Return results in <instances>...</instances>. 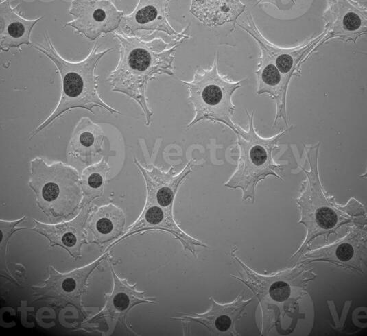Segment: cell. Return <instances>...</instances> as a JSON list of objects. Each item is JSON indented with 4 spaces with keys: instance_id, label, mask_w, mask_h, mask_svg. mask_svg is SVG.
I'll return each mask as SVG.
<instances>
[{
    "instance_id": "cell-4",
    "label": "cell",
    "mask_w": 367,
    "mask_h": 336,
    "mask_svg": "<svg viewBox=\"0 0 367 336\" xmlns=\"http://www.w3.org/2000/svg\"><path fill=\"white\" fill-rule=\"evenodd\" d=\"M29 185L40 208L55 217L72 213L82 198L78 171L60 161L47 164L40 157L33 158Z\"/></svg>"
},
{
    "instance_id": "cell-1",
    "label": "cell",
    "mask_w": 367,
    "mask_h": 336,
    "mask_svg": "<svg viewBox=\"0 0 367 336\" xmlns=\"http://www.w3.org/2000/svg\"><path fill=\"white\" fill-rule=\"evenodd\" d=\"M113 38L119 43V59L107 80L113 91L123 93L137 103L143 112L145 125H149L153 112L147 99L148 82L158 75H174L176 49L190 36L180 37L173 45L161 38L145 40L115 31Z\"/></svg>"
},
{
    "instance_id": "cell-26",
    "label": "cell",
    "mask_w": 367,
    "mask_h": 336,
    "mask_svg": "<svg viewBox=\"0 0 367 336\" xmlns=\"http://www.w3.org/2000/svg\"><path fill=\"white\" fill-rule=\"evenodd\" d=\"M265 0H258L257 4L264 3ZM291 1L294 4L295 0H291Z\"/></svg>"
},
{
    "instance_id": "cell-12",
    "label": "cell",
    "mask_w": 367,
    "mask_h": 336,
    "mask_svg": "<svg viewBox=\"0 0 367 336\" xmlns=\"http://www.w3.org/2000/svg\"><path fill=\"white\" fill-rule=\"evenodd\" d=\"M260 52L258 68L254 72L257 80V93L268 94L276 104V115L272 128L280 119L287 125L286 98L289 84L272 58L263 49H260Z\"/></svg>"
},
{
    "instance_id": "cell-11",
    "label": "cell",
    "mask_w": 367,
    "mask_h": 336,
    "mask_svg": "<svg viewBox=\"0 0 367 336\" xmlns=\"http://www.w3.org/2000/svg\"><path fill=\"white\" fill-rule=\"evenodd\" d=\"M134 163L143 176L147 191V201L172 210L174 197L185 179L192 172L193 161L190 160L178 173L174 174V167L167 172L152 165L151 169L143 167L136 158Z\"/></svg>"
},
{
    "instance_id": "cell-5",
    "label": "cell",
    "mask_w": 367,
    "mask_h": 336,
    "mask_svg": "<svg viewBox=\"0 0 367 336\" xmlns=\"http://www.w3.org/2000/svg\"><path fill=\"white\" fill-rule=\"evenodd\" d=\"M219 56L217 53L210 69L196 71L191 81L180 80L189 93L188 101L193 107L195 116L187 125V130L198 122L208 120L228 127L234 133L236 123L232 120L235 106L232 101L235 92L242 86L241 82L230 81L218 71Z\"/></svg>"
},
{
    "instance_id": "cell-13",
    "label": "cell",
    "mask_w": 367,
    "mask_h": 336,
    "mask_svg": "<svg viewBox=\"0 0 367 336\" xmlns=\"http://www.w3.org/2000/svg\"><path fill=\"white\" fill-rule=\"evenodd\" d=\"M105 145V136L100 127L88 117H82L72 134L68 154L91 165L104 155Z\"/></svg>"
},
{
    "instance_id": "cell-18",
    "label": "cell",
    "mask_w": 367,
    "mask_h": 336,
    "mask_svg": "<svg viewBox=\"0 0 367 336\" xmlns=\"http://www.w3.org/2000/svg\"><path fill=\"white\" fill-rule=\"evenodd\" d=\"M109 170L110 167L104 156L99 162L86 167L80 176L82 190H96L101 195Z\"/></svg>"
},
{
    "instance_id": "cell-21",
    "label": "cell",
    "mask_w": 367,
    "mask_h": 336,
    "mask_svg": "<svg viewBox=\"0 0 367 336\" xmlns=\"http://www.w3.org/2000/svg\"><path fill=\"white\" fill-rule=\"evenodd\" d=\"M220 1L191 0L189 12L204 25L213 27Z\"/></svg>"
},
{
    "instance_id": "cell-15",
    "label": "cell",
    "mask_w": 367,
    "mask_h": 336,
    "mask_svg": "<svg viewBox=\"0 0 367 336\" xmlns=\"http://www.w3.org/2000/svg\"><path fill=\"white\" fill-rule=\"evenodd\" d=\"M247 302H235L226 306H220L214 301L210 312L202 315H196V317H189L186 319L201 323L211 330L213 333L220 334L233 329L235 320L241 312Z\"/></svg>"
},
{
    "instance_id": "cell-8",
    "label": "cell",
    "mask_w": 367,
    "mask_h": 336,
    "mask_svg": "<svg viewBox=\"0 0 367 336\" xmlns=\"http://www.w3.org/2000/svg\"><path fill=\"white\" fill-rule=\"evenodd\" d=\"M327 4L322 16L326 34L320 45L333 38L355 43L366 34L367 10L364 4L354 0H327Z\"/></svg>"
},
{
    "instance_id": "cell-20",
    "label": "cell",
    "mask_w": 367,
    "mask_h": 336,
    "mask_svg": "<svg viewBox=\"0 0 367 336\" xmlns=\"http://www.w3.org/2000/svg\"><path fill=\"white\" fill-rule=\"evenodd\" d=\"M346 240L338 242V244L332 246V252L327 250V253H332V255H327L326 259L338 264L347 265L348 263H355L357 259V254L359 253V246L356 241Z\"/></svg>"
},
{
    "instance_id": "cell-23",
    "label": "cell",
    "mask_w": 367,
    "mask_h": 336,
    "mask_svg": "<svg viewBox=\"0 0 367 336\" xmlns=\"http://www.w3.org/2000/svg\"><path fill=\"white\" fill-rule=\"evenodd\" d=\"M78 227L73 224H65L58 226L57 234H54L49 237L53 240L56 239L55 242H57L59 245H61L65 248H72L75 247L78 241V237H80V232L78 230Z\"/></svg>"
},
{
    "instance_id": "cell-24",
    "label": "cell",
    "mask_w": 367,
    "mask_h": 336,
    "mask_svg": "<svg viewBox=\"0 0 367 336\" xmlns=\"http://www.w3.org/2000/svg\"><path fill=\"white\" fill-rule=\"evenodd\" d=\"M147 203V208L145 213V219L151 225H158L162 222L165 217H171V210L162 208L161 206L152 202Z\"/></svg>"
},
{
    "instance_id": "cell-19",
    "label": "cell",
    "mask_w": 367,
    "mask_h": 336,
    "mask_svg": "<svg viewBox=\"0 0 367 336\" xmlns=\"http://www.w3.org/2000/svg\"><path fill=\"white\" fill-rule=\"evenodd\" d=\"M246 8V5L240 0H221L215 14L214 27L232 23V31L234 30L237 19L244 12Z\"/></svg>"
},
{
    "instance_id": "cell-10",
    "label": "cell",
    "mask_w": 367,
    "mask_h": 336,
    "mask_svg": "<svg viewBox=\"0 0 367 336\" xmlns=\"http://www.w3.org/2000/svg\"><path fill=\"white\" fill-rule=\"evenodd\" d=\"M170 0H138L132 13L123 16L122 27L134 35L137 31L163 32L174 38L185 36L188 26L178 32L167 19V8Z\"/></svg>"
},
{
    "instance_id": "cell-2",
    "label": "cell",
    "mask_w": 367,
    "mask_h": 336,
    "mask_svg": "<svg viewBox=\"0 0 367 336\" xmlns=\"http://www.w3.org/2000/svg\"><path fill=\"white\" fill-rule=\"evenodd\" d=\"M45 35L47 46L35 45L33 47L45 54L55 64L61 77L62 91L56 108L34 130L29 139L72 109L83 108L94 114L93 108L99 107L110 114H121L99 97L97 92L99 76L95 74L99 60L113 49L97 51L99 46L95 43L86 58L79 62H70L58 53L48 34L46 32Z\"/></svg>"
},
{
    "instance_id": "cell-6",
    "label": "cell",
    "mask_w": 367,
    "mask_h": 336,
    "mask_svg": "<svg viewBox=\"0 0 367 336\" xmlns=\"http://www.w3.org/2000/svg\"><path fill=\"white\" fill-rule=\"evenodd\" d=\"M319 149L320 143L305 148L308 169L301 167L306 180L297 202L301 209L300 222L307 227L306 243L334 229L345 217L324 194L318 171Z\"/></svg>"
},
{
    "instance_id": "cell-3",
    "label": "cell",
    "mask_w": 367,
    "mask_h": 336,
    "mask_svg": "<svg viewBox=\"0 0 367 336\" xmlns=\"http://www.w3.org/2000/svg\"><path fill=\"white\" fill-rule=\"evenodd\" d=\"M254 111L247 112L248 129L245 130L236 124L235 134L240 155L237 168L224 184L226 187L241 189L243 200H254L257 184L268 176H274L281 180L276 170H282L284 165L277 164L273 159V152L279 147V142L292 129H284L276 135L263 138L259 135L254 126Z\"/></svg>"
},
{
    "instance_id": "cell-17",
    "label": "cell",
    "mask_w": 367,
    "mask_h": 336,
    "mask_svg": "<svg viewBox=\"0 0 367 336\" xmlns=\"http://www.w3.org/2000/svg\"><path fill=\"white\" fill-rule=\"evenodd\" d=\"M95 264L88 266L84 269L77 270L73 273L60 275L58 274V285L54 284L52 287L58 286V289L52 291L56 293L58 291V296H61L64 299L68 298L69 300L73 302L74 297L80 296L84 286V282L90 269L94 268Z\"/></svg>"
},
{
    "instance_id": "cell-22",
    "label": "cell",
    "mask_w": 367,
    "mask_h": 336,
    "mask_svg": "<svg viewBox=\"0 0 367 336\" xmlns=\"http://www.w3.org/2000/svg\"><path fill=\"white\" fill-rule=\"evenodd\" d=\"M266 280V279H265ZM266 296L273 301L283 303L289 299L292 293L290 284L284 280H266Z\"/></svg>"
},
{
    "instance_id": "cell-16",
    "label": "cell",
    "mask_w": 367,
    "mask_h": 336,
    "mask_svg": "<svg viewBox=\"0 0 367 336\" xmlns=\"http://www.w3.org/2000/svg\"><path fill=\"white\" fill-rule=\"evenodd\" d=\"M124 224L122 211L113 204L101 207L96 214L95 227L97 236L105 241L117 237Z\"/></svg>"
},
{
    "instance_id": "cell-14",
    "label": "cell",
    "mask_w": 367,
    "mask_h": 336,
    "mask_svg": "<svg viewBox=\"0 0 367 336\" xmlns=\"http://www.w3.org/2000/svg\"><path fill=\"white\" fill-rule=\"evenodd\" d=\"M43 19L27 20L20 16L11 7L10 0L0 2V49L8 51L12 47L29 45L34 26Z\"/></svg>"
},
{
    "instance_id": "cell-25",
    "label": "cell",
    "mask_w": 367,
    "mask_h": 336,
    "mask_svg": "<svg viewBox=\"0 0 367 336\" xmlns=\"http://www.w3.org/2000/svg\"><path fill=\"white\" fill-rule=\"evenodd\" d=\"M134 301L132 296H129L128 293L122 291L115 292L112 300L113 307L120 312L132 307L134 304Z\"/></svg>"
},
{
    "instance_id": "cell-9",
    "label": "cell",
    "mask_w": 367,
    "mask_h": 336,
    "mask_svg": "<svg viewBox=\"0 0 367 336\" xmlns=\"http://www.w3.org/2000/svg\"><path fill=\"white\" fill-rule=\"evenodd\" d=\"M238 25L257 41L259 49L264 50L272 58L288 84L293 76L300 75L301 66L320 46V40L326 34V30L324 29L316 38L298 46L282 48L271 43L262 35L251 14L248 15L247 22L238 23Z\"/></svg>"
},
{
    "instance_id": "cell-7",
    "label": "cell",
    "mask_w": 367,
    "mask_h": 336,
    "mask_svg": "<svg viewBox=\"0 0 367 336\" xmlns=\"http://www.w3.org/2000/svg\"><path fill=\"white\" fill-rule=\"evenodd\" d=\"M69 14L73 19L64 26L73 27L90 40L113 32L123 17V12L111 0H72Z\"/></svg>"
}]
</instances>
